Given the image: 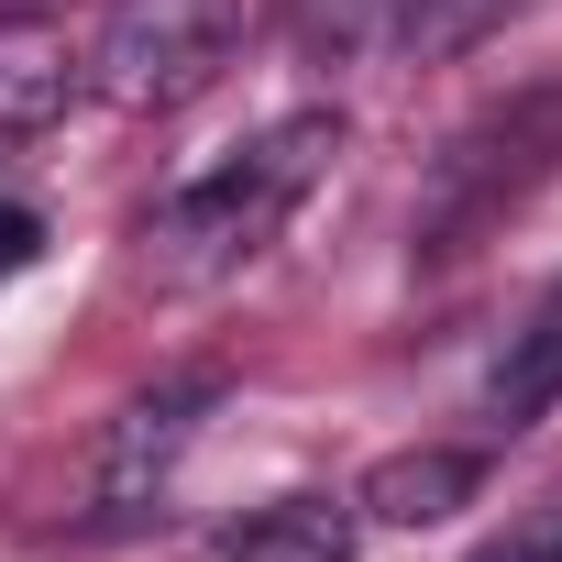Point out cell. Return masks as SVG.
Returning <instances> with one entry per match:
<instances>
[{
  "label": "cell",
  "mask_w": 562,
  "mask_h": 562,
  "mask_svg": "<svg viewBox=\"0 0 562 562\" xmlns=\"http://www.w3.org/2000/svg\"><path fill=\"white\" fill-rule=\"evenodd\" d=\"M331 155H342V122L331 111L265 122L232 166L188 177L177 199H155L133 221V276H144V288H221V276H243L254 254H276V232H288L299 199L331 177Z\"/></svg>",
  "instance_id": "cell-1"
},
{
  "label": "cell",
  "mask_w": 562,
  "mask_h": 562,
  "mask_svg": "<svg viewBox=\"0 0 562 562\" xmlns=\"http://www.w3.org/2000/svg\"><path fill=\"white\" fill-rule=\"evenodd\" d=\"M551 166H562V78H529V89H507L496 111H474V122L430 155L419 210H408V243H419L430 265L474 254Z\"/></svg>",
  "instance_id": "cell-2"
},
{
  "label": "cell",
  "mask_w": 562,
  "mask_h": 562,
  "mask_svg": "<svg viewBox=\"0 0 562 562\" xmlns=\"http://www.w3.org/2000/svg\"><path fill=\"white\" fill-rule=\"evenodd\" d=\"M232 34H243V0H122L89 45V89L133 122L188 111L232 67Z\"/></svg>",
  "instance_id": "cell-3"
},
{
  "label": "cell",
  "mask_w": 562,
  "mask_h": 562,
  "mask_svg": "<svg viewBox=\"0 0 562 562\" xmlns=\"http://www.w3.org/2000/svg\"><path fill=\"white\" fill-rule=\"evenodd\" d=\"M221 408V375H177V386H144L122 419H111V441H100V518H133V507H155L166 496V474L188 463V441H199V419Z\"/></svg>",
  "instance_id": "cell-4"
},
{
  "label": "cell",
  "mask_w": 562,
  "mask_h": 562,
  "mask_svg": "<svg viewBox=\"0 0 562 562\" xmlns=\"http://www.w3.org/2000/svg\"><path fill=\"white\" fill-rule=\"evenodd\" d=\"M78 89H89V56H78L45 12H0V133H45V122H67Z\"/></svg>",
  "instance_id": "cell-5"
},
{
  "label": "cell",
  "mask_w": 562,
  "mask_h": 562,
  "mask_svg": "<svg viewBox=\"0 0 562 562\" xmlns=\"http://www.w3.org/2000/svg\"><path fill=\"white\" fill-rule=\"evenodd\" d=\"M474 485H485V452H452V441H419V452H386L375 474H364V518H386V529H430V518H452V507H474Z\"/></svg>",
  "instance_id": "cell-6"
},
{
  "label": "cell",
  "mask_w": 562,
  "mask_h": 562,
  "mask_svg": "<svg viewBox=\"0 0 562 562\" xmlns=\"http://www.w3.org/2000/svg\"><path fill=\"white\" fill-rule=\"evenodd\" d=\"M562 408V288L507 331V353H496V375H485V430H529V419H551Z\"/></svg>",
  "instance_id": "cell-7"
},
{
  "label": "cell",
  "mask_w": 562,
  "mask_h": 562,
  "mask_svg": "<svg viewBox=\"0 0 562 562\" xmlns=\"http://www.w3.org/2000/svg\"><path fill=\"white\" fill-rule=\"evenodd\" d=\"M210 562H353V507H331V496H276V507H254L243 529H221Z\"/></svg>",
  "instance_id": "cell-8"
},
{
  "label": "cell",
  "mask_w": 562,
  "mask_h": 562,
  "mask_svg": "<svg viewBox=\"0 0 562 562\" xmlns=\"http://www.w3.org/2000/svg\"><path fill=\"white\" fill-rule=\"evenodd\" d=\"M419 12H430V0H288V23H299V45H310L321 67H353V56L408 45Z\"/></svg>",
  "instance_id": "cell-9"
},
{
  "label": "cell",
  "mask_w": 562,
  "mask_h": 562,
  "mask_svg": "<svg viewBox=\"0 0 562 562\" xmlns=\"http://www.w3.org/2000/svg\"><path fill=\"white\" fill-rule=\"evenodd\" d=\"M474 562H562V507H540V518H518L507 540H485Z\"/></svg>",
  "instance_id": "cell-10"
},
{
  "label": "cell",
  "mask_w": 562,
  "mask_h": 562,
  "mask_svg": "<svg viewBox=\"0 0 562 562\" xmlns=\"http://www.w3.org/2000/svg\"><path fill=\"white\" fill-rule=\"evenodd\" d=\"M34 243H45V221H34V210H12V199H0V276H12V265H23Z\"/></svg>",
  "instance_id": "cell-11"
}]
</instances>
